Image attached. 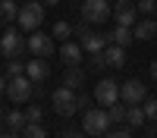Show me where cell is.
<instances>
[{
  "label": "cell",
  "mask_w": 157,
  "mask_h": 138,
  "mask_svg": "<svg viewBox=\"0 0 157 138\" xmlns=\"http://www.w3.org/2000/svg\"><path fill=\"white\" fill-rule=\"evenodd\" d=\"M110 125H113V119H110L107 107H88L85 116H82V129L88 138H104L110 132Z\"/></svg>",
  "instance_id": "6da1fadb"
},
{
  "label": "cell",
  "mask_w": 157,
  "mask_h": 138,
  "mask_svg": "<svg viewBox=\"0 0 157 138\" xmlns=\"http://www.w3.org/2000/svg\"><path fill=\"white\" fill-rule=\"evenodd\" d=\"M72 32L78 35V44L85 47V54H104V47L110 44V32H88V22H78Z\"/></svg>",
  "instance_id": "7a4b0ae2"
},
{
  "label": "cell",
  "mask_w": 157,
  "mask_h": 138,
  "mask_svg": "<svg viewBox=\"0 0 157 138\" xmlns=\"http://www.w3.org/2000/svg\"><path fill=\"white\" fill-rule=\"evenodd\" d=\"M16 22H19L22 32H38L41 22H44V3H41V0H32V3L19 6V19Z\"/></svg>",
  "instance_id": "3957f363"
},
{
  "label": "cell",
  "mask_w": 157,
  "mask_h": 138,
  "mask_svg": "<svg viewBox=\"0 0 157 138\" xmlns=\"http://www.w3.org/2000/svg\"><path fill=\"white\" fill-rule=\"evenodd\" d=\"M113 16V6L107 0H82V22L88 25H104Z\"/></svg>",
  "instance_id": "277c9868"
},
{
  "label": "cell",
  "mask_w": 157,
  "mask_h": 138,
  "mask_svg": "<svg viewBox=\"0 0 157 138\" xmlns=\"http://www.w3.org/2000/svg\"><path fill=\"white\" fill-rule=\"evenodd\" d=\"M22 50H29V38H22V32L10 28V32H3V35H0V54H3L6 60L22 57Z\"/></svg>",
  "instance_id": "5b68a950"
},
{
  "label": "cell",
  "mask_w": 157,
  "mask_h": 138,
  "mask_svg": "<svg viewBox=\"0 0 157 138\" xmlns=\"http://www.w3.org/2000/svg\"><path fill=\"white\" fill-rule=\"evenodd\" d=\"M50 100H54V110L60 113V116H72V113L78 110V91H72V88H57L54 94H50Z\"/></svg>",
  "instance_id": "8992f818"
},
{
  "label": "cell",
  "mask_w": 157,
  "mask_h": 138,
  "mask_svg": "<svg viewBox=\"0 0 157 138\" xmlns=\"http://www.w3.org/2000/svg\"><path fill=\"white\" fill-rule=\"evenodd\" d=\"M6 94H10L13 104H29L32 94H35V82L29 75H16V79H10V85H6Z\"/></svg>",
  "instance_id": "52a82bcc"
},
{
  "label": "cell",
  "mask_w": 157,
  "mask_h": 138,
  "mask_svg": "<svg viewBox=\"0 0 157 138\" xmlns=\"http://www.w3.org/2000/svg\"><path fill=\"white\" fill-rule=\"evenodd\" d=\"M54 41L57 38L47 35V32H29V54L32 57H44V60L54 57V47H57Z\"/></svg>",
  "instance_id": "ba28073f"
},
{
  "label": "cell",
  "mask_w": 157,
  "mask_h": 138,
  "mask_svg": "<svg viewBox=\"0 0 157 138\" xmlns=\"http://www.w3.org/2000/svg\"><path fill=\"white\" fill-rule=\"evenodd\" d=\"M145 97H148V88H145V82H138V79H126L123 85H120V100L123 104H145Z\"/></svg>",
  "instance_id": "9c48e42d"
},
{
  "label": "cell",
  "mask_w": 157,
  "mask_h": 138,
  "mask_svg": "<svg viewBox=\"0 0 157 138\" xmlns=\"http://www.w3.org/2000/svg\"><path fill=\"white\" fill-rule=\"evenodd\" d=\"M113 19H116V25H132L138 22V6L132 3V0H116L113 3Z\"/></svg>",
  "instance_id": "30bf717a"
},
{
  "label": "cell",
  "mask_w": 157,
  "mask_h": 138,
  "mask_svg": "<svg viewBox=\"0 0 157 138\" xmlns=\"http://www.w3.org/2000/svg\"><path fill=\"white\" fill-rule=\"evenodd\" d=\"M94 100H98L101 107L116 104V100H120V85H116L113 79H101V82H98V88H94Z\"/></svg>",
  "instance_id": "8fae6325"
},
{
  "label": "cell",
  "mask_w": 157,
  "mask_h": 138,
  "mask_svg": "<svg viewBox=\"0 0 157 138\" xmlns=\"http://www.w3.org/2000/svg\"><path fill=\"white\" fill-rule=\"evenodd\" d=\"M60 60H63V66H82L85 47L82 44H72V41H63L60 44Z\"/></svg>",
  "instance_id": "7c38bea8"
},
{
  "label": "cell",
  "mask_w": 157,
  "mask_h": 138,
  "mask_svg": "<svg viewBox=\"0 0 157 138\" xmlns=\"http://www.w3.org/2000/svg\"><path fill=\"white\" fill-rule=\"evenodd\" d=\"M25 75H29L32 82H44L47 75H50V63L44 57H32L29 63H25Z\"/></svg>",
  "instance_id": "4fadbf2b"
},
{
  "label": "cell",
  "mask_w": 157,
  "mask_h": 138,
  "mask_svg": "<svg viewBox=\"0 0 157 138\" xmlns=\"http://www.w3.org/2000/svg\"><path fill=\"white\" fill-rule=\"evenodd\" d=\"M88 82V72L82 66H66V72H63V85L72 88V91H82V85Z\"/></svg>",
  "instance_id": "5bb4252c"
},
{
  "label": "cell",
  "mask_w": 157,
  "mask_h": 138,
  "mask_svg": "<svg viewBox=\"0 0 157 138\" xmlns=\"http://www.w3.org/2000/svg\"><path fill=\"white\" fill-rule=\"evenodd\" d=\"M132 35H135V41H151V38H157V22L148 16V19H141L132 25Z\"/></svg>",
  "instance_id": "9a60e30c"
},
{
  "label": "cell",
  "mask_w": 157,
  "mask_h": 138,
  "mask_svg": "<svg viewBox=\"0 0 157 138\" xmlns=\"http://www.w3.org/2000/svg\"><path fill=\"white\" fill-rule=\"evenodd\" d=\"M104 60H107V66L123 69V66H126V47H120V44H107V47H104Z\"/></svg>",
  "instance_id": "2e32d148"
},
{
  "label": "cell",
  "mask_w": 157,
  "mask_h": 138,
  "mask_svg": "<svg viewBox=\"0 0 157 138\" xmlns=\"http://www.w3.org/2000/svg\"><path fill=\"white\" fill-rule=\"evenodd\" d=\"M3 119H6V125H10V132H22L25 125H29V119H25V110H6L3 113Z\"/></svg>",
  "instance_id": "e0dca14e"
},
{
  "label": "cell",
  "mask_w": 157,
  "mask_h": 138,
  "mask_svg": "<svg viewBox=\"0 0 157 138\" xmlns=\"http://www.w3.org/2000/svg\"><path fill=\"white\" fill-rule=\"evenodd\" d=\"M135 41V35H132V28L129 25H116V28L110 32V44H120V47H129Z\"/></svg>",
  "instance_id": "ac0fdd59"
},
{
  "label": "cell",
  "mask_w": 157,
  "mask_h": 138,
  "mask_svg": "<svg viewBox=\"0 0 157 138\" xmlns=\"http://www.w3.org/2000/svg\"><path fill=\"white\" fill-rule=\"evenodd\" d=\"M148 122V116H145V107L141 104H132L126 110V125H132V129H141V125Z\"/></svg>",
  "instance_id": "d6986e66"
},
{
  "label": "cell",
  "mask_w": 157,
  "mask_h": 138,
  "mask_svg": "<svg viewBox=\"0 0 157 138\" xmlns=\"http://www.w3.org/2000/svg\"><path fill=\"white\" fill-rule=\"evenodd\" d=\"M13 19H19V6H16V0H0V22H10Z\"/></svg>",
  "instance_id": "ffe728a7"
},
{
  "label": "cell",
  "mask_w": 157,
  "mask_h": 138,
  "mask_svg": "<svg viewBox=\"0 0 157 138\" xmlns=\"http://www.w3.org/2000/svg\"><path fill=\"white\" fill-rule=\"evenodd\" d=\"M126 110H129V104H123V100H116V104H110V107H107V113H110V119H113V125H120V122H126Z\"/></svg>",
  "instance_id": "44dd1931"
},
{
  "label": "cell",
  "mask_w": 157,
  "mask_h": 138,
  "mask_svg": "<svg viewBox=\"0 0 157 138\" xmlns=\"http://www.w3.org/2000/svg\"><path fill=\"white\" fill-rule=\"evenodd\" d=\"M50 35H54L57 41L63 44V41H69V35H75V32H72V25H69V22H63V19H60V22L54 25V32H50Z\"/></svg>",
  "instance_id": "7402d4cb"
},
{
  "label": "cell",
  "mask_w": 157,
  "mask_h": 138,
  "mask_svg": "<svg viewBox=\"0 0 157 138\" xmlns=\"http://www.w3.org/2000/svg\"><path fill=\"white\" fill-rule=\"evenodd\" d=\"M19 135H22V138H47V129H44L41 122H29Z\"/></svg>",
  "instance_id": "603a6c76"
},
{
  "label": "cell",
  "mask_w": 157,
  "mask_h": 138,
  "mask_svg": "<svg viewBox=\"0 0 157 138\" xmlns=\"http://www.w3.org/2000/svg\"><path fill=\"white\" fill-rule=\"evenodd\" d=\"M104 138H132V125H126V122H120V125H110V132L104 135Z\"/></svg>",
  "instance_id": "cb8c5ba5"
},
{
  "label": "cell",
  "mask_w": 157,
  "mask_h": 138,
  "mask_svg": "<svg viewBox=\"0 0 157 138\" xmlns=\"http://www.w3.org/2000/svg\"><path fill=\"white\" fill-rule=\"evenodd\" d=\"M6 75H10V79L25 75V63H22V60H6Z\"/></svg>",
  "instance_id": "d4e9b609"
},
{
  "label": "cell",
  "mask_w": 157,
  "mask_h": 138,
  "mask_svg": "<svg viewBox=\"0 0 157 138\" xmlns=\"http://www.w3.org/2000/svg\"><path fill=\"white\" fill-rule=\"evenodd\" d=\"M104 66H107V60H104V54H88V69H91V72H101Z\"/></svg>",
  "instance_id": "484cf974"
},
{
  "label": "cell",
  "mask_w": 157,
  "mask_h": 138,
  "mask_svg": "<svg viewBox=\"0 0 157 138\" xmlns=\"http://www.w3.org/2000/svg\"><path fill=\"white\" fill-rule=\"evenodd\" d=\"M141 107H145V116H148L151 122H157V97H145V104H141Z\"/></svg>",
  "instance_id": "4316f807"
},
{
  "label": "cell",
  "mask_w": 157,
  "mask_h": 138,
  "mask_svg": "<svg viewBox=\"0 0 157 138\" xmlns=\"http://www.w3.org/2000/svg\"><path fill=\"white\" fill-rule=\"evenodd\" d=\"M138 13H141V16H154V13H157V0H138Z\"/></svg>",
  "instance_id": "83f0119b"
},
{
  "label": "cell",
  "mask_w": 157,
  "mask_h": 138,
  "mask_svg": "<svg viewBox=\"0 0 157 138\" xmlns=\"http://www.w3.org/2000/svg\"><path fill=\"white\" fill-rule=\"evenodd\" d=\"M25 119L29 122H41V107H25Z\"/></svg>",
  "instance_id": "f1b7e54d"
},
{
  "label": "cell",
  "mask_w": 157,
  "mask_h": 138,
  "mask_svg": "<svg viewBox=\"0 0 157 138\" xmlns=\"http://www.w3.org/2000/svg\"><path fill=\"white\" fill-rule=\"evenodd\" d=\"M63 138H88V135H85V129H66Z\"/></svg>",
  "instance_id": "f546056e"
},
{
  "label": "cell",
  "mask_w": 157,
  "mask_h": 138,
  "mask_svg": "<svg viewBox=\"0 0 157 138\" xmlns=\"http://www.w3.org/2000/svg\"><path fill=\"white\" fill-rule=\"evenodd\" d=\"M6 85H10V75H0V94L6 91Z\"/></svg>",
  "instance_id": "4dcf8cb0"
},
{
  "label": "cell",
  "mask_w": 157,
  "mask_h": 138,
  "mask_svg": "<svg viewBox=\"0 0 157 138\" xmlns=\"http://www.w3.org/2000/svg\"><path fill=\"white\" fill-rule=\"evenodd\" d=\"M151 79H154V82H157V60H154V63H151Z\"/></svg>",
  "instance_id": "1f68e13d"
},
{
  "label": "cell",
  "mask_w": 157,
  "mask_h": 138,
  "mask_svg": "<svg viewBox=\"0 0 157 138\" xmlns=\"http://www.w3.org/2000/svg\"><path fill=\"white\" fill-rule=\"evenodd\" d=\"M41 3H44V6H57L60 0H41Z\"/></svg>",
  "instance_id": "d6a6232c"
},
{
  "label": "cell",
  "mask_w": 157,
  "mask_h": 138,
  "mask_svg": "<svg viewBox=\"0 0 157 138\" xmlns=\"http://www.w3.org/2000/svg\"><path fill=\"white\" fill-rule=\"evenodd\" d=\"M3 138H22V135H16V132H3Z\"/></svg>",
  "instance_id": "836d02e7"
},
{
  "label": "cell",
  "mask_w": 157,
  "mask_h": 138,
  "mask_svg": "<svg viewBox=\"0 0 157 138\" xmlns=\"http://www.w3.org/2000/svg\"><path fill=\"white\" fill-rule=\"evenodd\" d=\"M151 138H157V129H154V132H151Z\"/></svg>",
  "instance_id": "e575fe53"
},
{
  "label": "cell",
  "mask_w": 157,
  "mask_h": 138,
  "mask_svg": "<svg viewBox=\"0 0 157 138\" xmlns=\"http://www.w3.org/2000/svg\"><path fill=\"white\" fill-rule=\"evenodd\" d=\"M3 113H6V110H3V107H0V116H3Z\"/></svg>",
  "instance_id": "d590c367"
},
{
  "label": "cell",
  "mask_w": 157,
  "mask_h": 138,
  "mask_svg": "<svg viewBox=\"0 0 157 138\" xmlns=\"http://www.w3.org/2000/svg\"><path fill=\"white\" fill-rule=\"evenodd\" d=\"M0 138H3V129H0Z\"/></svg>",
  "instance_id": "8d00e7d4"
},
{
  "label": "cell",
  "mask_w": 157,
  "mask_h": 138,
  "mask_svg": "<svg viewBox=\"0 0 157 138\" xmlns=\"http://www.w3.org/2000/svg\"><path fill=\"white\" fill-rule=\"evenodd\" d=\"M132 3H138V0H132Z\"/></svg>",
  "instance_id": "74e56055"
},
{
  "label": "cell",
  "mask_w": 157,
  "mask_h": 138,
  "mask_svg": "<svg viewBox=\"0 0 157 138\" xmlns=\"http://www.w3.org/2000/svg\"><path fill=\"white\" fill-rule=\"evenodd\" d=\"M154 41H157V38H154Z\"/></svg>",
  "instance_id": "f35d334b"
},
{
  "label": "cell",
  "mask_w": 157,
  "mask_h": 138,
  "mask_svg": "<svg viewBox=\"0 0 157 138\" xmlns=\"http://www.w3.org/2000/svg\"><path fill=\"white\" fill-rule=\"evenodd\" d=\"M0 25H3V22H0Z\"/></svg>",
  "instance_id": "ab89813d"
}]
</instances>
